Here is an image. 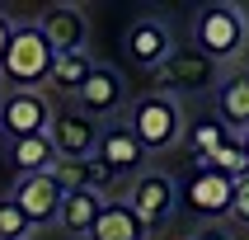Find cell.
Listing matches in <instances>:
<instances>
[{
    "label": "cell",
    "instance_id": "cell-17",
    "mask_svg": "<svg viewBox=\"0 0 249 240\" xmlns=\"http://www.w3.org/2000/svg\"><path fill=\"white\" fill-rule=\"evenodd\" d=\"M10 160H14L19 174H47V169L56 165V151H52V141H47V132H42V137L14 141V146H10Z\"/></svg>",
    "mask_w": 249,
    "mask_h": 240
},
{
    "label": "cell",
    "instance_id": "cell-2",
    "mask_svg": "<svg viewBox=\"0 0 249 240\" xmlns=\"http://www.w3.org/2000/svg\"><path fill=\"white\" fill-rule=\"evenodd\" d=\"M193 38H197V52L207 61H235L249 42V14L231 0H216L197 14L193 24Z\"/></svg>",
    "mask_w": 249,
    "mask_h": 240
},
{
    "label": "cell",
    "instance_id": "cell-25",
    "mask_svg": "<svg viewBox=\"0 0 249 240\" xmlns=\"http://www.w3.org/2000/svg\"><path fill=\"white\" fill-rule=\"evenodd\" d=\"M235 141H240V151H245V160H249V127H245V132H240Z\"/></svg>",
    "mask_w": 249,
    "mask_h": 240
},
{
    "label": "cell",
    "instance_id": "cell-8",
    "mask_svg": "<svg viewBox=\"0 0 249 240\" xmlns=\"http://www.w3.org/2000/svg\"><path fill=\"white\" fill-rule=\"evenodd\" d=\"M155 75H160V90H212L216 85V61H207L197 47H174Z\"/></svg>",
    "mask_w": 249,
    "mask_h": 240
},
{
    "label": "cell",
    "instance_id": "cell-1",
    "mask_svg": "<svg viewBox=\"0 0 249 240\" xmlns=\"http://www.w3.org/2000/svg\"><path fill=\"white\" fill-rule=\"evenodd\" d=\"M56 52L42 42L38 24H14L10 28V47L0 56V80L10 90H38L47 75H52Z\"/></svg>",
    "mask_w": 249,
    "mask_h": 240
},
{
    "label": "cell",
    "instance_id": "cell-18",
    "mask_svg": "<svg viewBox=\"0 0 249 240\" xmlns=\"http://www.w3.org/2000/svg\"><path fill=\"white\" fill-rule=\"evenodd\" d=\"M89 71H94L89 52H66V56H56V61H52L47 85H52V90H61V94H75V90L89 80Z\"/></svg>",
    "mask_w": 249,
    "mask_h": 240
},
{
    "label": "cell",
    "instance_id": "cell-26",
    "mask_svg": "<svg viewBox=\"0 0 249 240\" xmlns=\"http://www.w3.org/2000/svg\"><path fill=\"white\" fill-rule=\"evenodd\" d=\"M197 240H226L221 231H197Z\"/></svg>",
    "mask_w": 249,
    "mask_h": 240
},
{
    "label": "cell",
    "instance_id": "cell-7",
    "mask_svg": "<svg viewBox=\"0 0 249 240\" xmlns=\"http://www.w3.org/2000/svg\"><path fill=\"white\" fill-rule=\"evenodd\" d=\"M61 188H56L52 174H19V184H14L10 203L28 217V226H47L56 222V212H61Z\"/></svg>",
    "mask_w": 249,
    "mask_h": 240
},
{
    "label": "cell",
    "instance_id": "cell-11",
    "mask_svg": "<svg viewBox=\"0 0 249 240\" xmlns=\"http://www.w3.org/2000/svg\"><path fill=\"white\" fill-rule=\"evenodd\" d=\"M75 99H80L85 118H108V113L123 109V75H118L113 66H94L89 80L75 90Z\"/></svg>",
    "mask_w": 249,
    "mask_h": 240
},
{
    "label": "cell",
    "instance_id": "cell-6",
    "mask_svg": "<svg viewBox=\"0 0 249 240\" xmlns=\"http://www.w3.org/2000/svg\"><path fill=\"white\" fill-rule=\"evenodd\" d=\"M47 141H52L56 160H89V155H94V146H99V123H94V118H85L80 109L52 113Z\"/></svg>",
    "mask_w": 249,
    "mask_h": 240
},
{
    "label": "cell",
    "instance_id": "cell-9",
    "mask_svg": "<svg viewBox=\"0 0 249 240\" xmlns=\"http://www.w3.org/2000/svg\"><path fill=\"white\" fill-rule=\"evenodd\" d=\"M174 52V38H169V24L165 19H137L127 28V56L146 71H160L165 56Z\"/></svg>",
    "mask_w": 249,
    "mask_h": 240
},
{
    "label": "cell",
    "instance_id": "cell-19",
    "mask_svg": "<svg viewBox=\"0 0 249 240\" xmlns=\"http://www.w3.org/2000/svg\"><path fill=\"white\" fill-rule=\"evenodd\" d=\"M197 169H212V174H221V179L235 184V179H245V174H249V160H245V151H240V141H235V137H226L221 146H216V151H212L207 160L197 165Z\"/></svg>",
    "mask_w": 249,
    "mask_h": 240
},
{
    "label": "cell",
    "instance_id": "cell-16",
    "mask_svg": "<svg viewBox=\"0 0 249 240\" xmlns=\"http://www.w3.org/2000/svg\"><path fill=\"white\" fill-rule=\"evenodd\" d=\"M89 240H146V226L132 217L127 203H104L99 222L89 226Z\"/></svg>",
    "mask_w": 249,
    "mask_h": 240
},
{
    "label": "cell",
    "instance_id": "cell-22",
    "mask_svg": "<svg viewBox=\"0 0 249 240\" xmlns=\"http://www.w3.org/2000/svg\"><path fill=\"white\" fill-rule=\"evenodd\" d=\"M113 184H118V174H113L108 165H104V160H99V155H89V160H85V188H89V193H108Z\"/></svg>",
    "mask_w": 249,
    "mask_h": 240
},
{
    "label": "cell",
    "instance_id": "cell-12",
    "mask_svg": "<svg viewBox=\"0 0 249 240\" xmlns=\"http://www.w3.org/2000/svg\"><path fill=\"white\" fill-rule=\"evenodd\" d=\"M216 123L226 127V137H240L249 127V71H231L216 85Z\"/></svg>",
    "mask_w": 249,
    "mask_h": 240
},
{
    "label": "cell",
    "instance_id": "cell-13",
    "mask_svg": "<svg viewBox=\"0 0 249 240\" xmlns=\"http://www.w3.org/2000/svg\"><path fill=\"white\" fill-rule=\"evenodd\" d=\"M94 155L113 169V174H132V169H141V160H146V151L137 146V137H132L123 123H118V127H99Z\"/></svg>",
    "mask_w": 249,
    "mask_h": 240
},
{
    "label": "cell",
    "instance_id": "cell-21",
    "mask_svg": "<svg viewBox=\"0 0 249 240\" xmlns=\"http://www.w3.org/2000/svg\"><path fill=\"white\" fill-rule=\"evenodd\" d=\"M33 226H28V217L19 207H14L10 198H0V240H24Z\"/></svg>",
    "mask_w": 249,
    "mask_h": 240
},
{
    "label": "cell",
    "instance_id": "cell-15",
    "mask_svg": "<svg viewBox=\"0 0 249 240\" xmlns=\"http://www.w3.org/2000/svg\"><path fill=\"white\" fill-rule=\"evenodd\" d=\"M104 203L108 198L89 193V188H80V193H66L61 198V212H56V222H61V231H71V236H89V226L99 222V212H104Z\"/></svg>",
    "mask_w": 249,
    "mask_h": 240
},
{
    "label": "cell",
    "instance_id": "cell-3",
    "mask_svg": "<svg viewBox=\"0 0 249 240\" xmlns=\"http://www.w3.org/2000/svg\"><path fill=\"white\" fill-rule=\"evenodd\" d=\"M123 127L137 137L141 151L151 155V151H165V146H174L183 137V113H179V104L169 94H141L132 104V118Z\"/></svg>",
    "mask_w": 249,
    "mask_h": 240
},
{
    "label": "cell",
    "instance_id": "cell-24",
    "mask_svg": "<svg viewBox=\"0 0 249 240\" xmlns=\"http://www.w3.org/2000/svg\"><path fill=\"white\" fill-rule=\"evenodd\" d=\"M10 28H14V24L0 14V56H5V47H10Z\"/></svg>",
    "mask_w": 249,
    "mask_h": 240
},
{
    "label": "cell",
    "instance_id": "cell-5",
    "mask_svg": "<svg viewBox=\"0 0 249 240\" xmlns=\"http://www.w3.org/2000/svg\"><path fill=\"white\" fill-rule=\"evenodd\" d=\"M174 203H179V188H174L169 174H141V179L132 184V193H127V207H132V217H137L146 231H151V226H165L169 217H174Z\"/></svg>",
    "mask_w": 249,
    "mask_h": 240
},
{
    "label": "cell",
    "instance_id": "cell-20",
    "mask_svg": "<svg viewBox=\"0 0 249 240\" xmlns=\"http://www.w3.org/2000/svg\"><path fill=\"white\" fill-rule=\"evenodd\" d=\"M188 141H193V155H197V160H207V155L226 141V127L207 118V123H197V127H193V137H188Z\"/></svg>",
    "mask_w": 249,
    "mask_h": 240
},
{
    "label": "cell",
    "instance_id": "cell-28",
    "mask_svg": "<svg viewBox=\"0 0 249 240\" xmlns=\"http://www.w3.org/2000/svg\"><path fill=\"white\" fill-rule=\"evenodd\" d=\"M0 85H5V80H0Z\"/></svg>",
    "mask_w": 249,
    "mask_h": 240
},
{
    "label": "cell",
    "instance_id": "cell-23",
    "mask_svg": "<svg viewBox=\"0 0 249 240\" xmlns=\"http://www.w3.org/2000/svg\"><path fill=\"white\" fill-rule=\"evenodd\" d=\"M226 217L235 226H249V174L231 184V207H226Z\"/></svg>",
    "mask_w": 249,
    "mask_h": 240
},
{
    "label": "cell",
    "instance_id": "cell-27",
    "mask_svg": "<svg viewBox=\"0 0 249 240\" xmlns=\"http://www.w3.org/2000/svg\"><path fill=\"white\" fill-rule=\"evenodd\" d=\"M85 240H89V236H85Z\"/></svg>",
    "mask_w": 249,
    "mask_h": 240
},
{
    "label": "cell",
    "instance_id": "cell-14",
    "mask_svg": "<svg viewBox=\"0 0 249 240\" xmlns=\"http://www.w3.org/2000/svg\"><path fill=\"white\" fill-rule=\"evenodd\" d=\"M183 193H188V207L202 217H226V207H231V179L212 174V169H197Z\"/></svg>",
    "mask_w": 249,
    "mask_h": 240
},
{
    "label": "cell",
    "instance_id": "cell-4",
    "mask_svg": "<svg viewBox=\"0 0 249 240\" xmlns=\"http://www.w3.org/2000/svg\"><path fill=\"white\" fill-rule=\"evenodd\" d=\"M52 127V109L42 90H10L0 99V132H10V141H24V137H42Z\"/></svg>",
    "mask_w": 249,
    "mask_h": 240
},
{
    "label": "cell",
    "instance_id": "cell-10",
    "mask_svg": "<svg viewBox=\"0 0 249 240\" xmlns=\"http://www.w3.org/2000/svg\"><path fill=\"white\" fill-rule=\"evenodd\" d=\"M38 33L56 56H66V52H85V33L89 28H85V14L75 5H56V10H47L38 19Z\"/></svg>",
    "mask_w": 249,
    "mask_h": 240
}]
</instances>
